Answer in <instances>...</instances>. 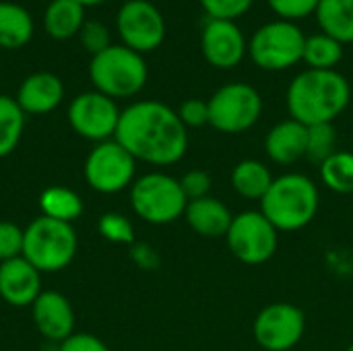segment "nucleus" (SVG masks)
Wrapping results in <instances>:
<instances>
[{
	"label": "nucleus",
	"instance_id": "obj_1",
	"mask_svg": "<svg viewBox=\"0 0 353 351\" xmlns=\"http://www.w3.org/2000/svg\"><path fill=\"white\" fill-rule=\"evenodd\" d=\"M137 161L165 168L188 151V128L176 110L157 99L134 101L122 110L114 137Z\"/></svg>",
	"mask_w": 353,
	"mask_h": 351
},
{
	"label": "nucleus",
	"instance_id": "obj_2",
	"mask_svg": "<svg viewBox=\"0 0 353 351\" xmlns=\"http://www.w3.org/2000/svg\"><path fill=\"white\" fill-rule=\"evenodd\" d=\"M352 99L350 81L337 70L308 68L296 74L288 87L285 101L290 118L304 126L333 124Z\"/></svg>",
	"mask_w": 353,
	"mask_h": 351
},
{
	"label": "nucleus",
	"instance_id": "obj_3",
	"mask_svg": "<svg viewBox=\"0 0 353 351\" xmlns=\"http://www.w3.org/2000/svg\"><path fill=\"white\" fill-rule=\"evenodd\" d=\"M321 209L319 184L300 172H288L273 180L261 201V213L277 228V232H300L308 228Z\"/></svg>",
	"mask_w": 353,
	"mask_h": 351
},
{
	"label": "nucleus",
	"instance_id": "obj_4",
	"mask_svg": "<svg viewBox=\"0 0 353 351\" xmlns=\"http://www.w3.org/2000/svg\"><path fill=\"white\" fill-rule=\"evenodd\" d=\"M89 79L95 91L112 99H128L143 91L149 79V68L143 54L124 43H112L103 52L91 56Z\"/></svg>",
	"mask_w": 353,
	"mask_h": 351
},
{
	"label": "nucleus",
	"instance_id": "obj_5",
	"mask_svg": "<svg viewBox=\"0 0 353 351\" xmlns=\"http://www.w3.org/2000/svg\"><path fill=\"white\" fill-rule=\"evenodd\" d=\"M79 248V238L72 223L35 217L23 230V259L39 273H58L66 269Z\"/></svg>",
	"mask_w": 353,
	"mask_h": 351
},
{
	"label": "nucleus",
	"instance_id": "obj_6",
	"mask_svg": "<svg viewBox=\"0 0 353 351\" xmlns=\"http://www.w3.org/2000/svg\"><path fill=\"white\" fill-rule=\"evenodd\" d=\"M188 199L180 180L165 172L139 176L130 186V207L134 215L151 225H168L184 217Z\"/></svg>",
	"mask_w": 353,
	"mask_h": 351
},
{
	"label": "nucleus",
	"instance_id": "obj_7",
	"mask_svg": "<svg viewBox=\"0 0 353 351\" xmlns=\"http://www.w3.org/2000/svg\"><path fill=\"white\" fill-rule=\"evenodd\" d=\"M306 37L292 21H271L261 25L248 41L252 62L269 72H279L304 60Z\"/></svg>",
	"mask_w": 353,
	"mask_h": 351
},
{
	"label": "nucleus",
	"instance_id": "obj_8",
	"mask_svg": "<svg viewBox=\"0 0 353 351\" xmlns=\"http://www.w3.org/2000/svg\"><path fill=\"white\" fill-rule=\"evenodd\" d=\"M209 126L223 134H242L263 116V97L248 83H228L209 99Z\"/></svg>",
	"mask_w": 353,
	"mask_h": 351
},
{
	"label": "nucleus",
	"instance_id": "obj_9",
	"mask_svg": "<svg viewBox=\"0 0 353 351\" xmlns=\"http://www.w3.org/2000/svg\"><path fill=\"white\" fill-rule=\"evenodd\" d=\"M225 244L236 261L256 267L275 257L279 232L261 211L248 209L234 215V221L225 234Z\"/></svg>",
	"mask_w": 353,
	"mask_h": 351
},
{
	"label": "nucleus",
	"instance_id": "obj_10",
	"mask_svg": "<svg viewBox=\"0 0 353 351\" xmlns=\"http://www.w3.org/2000/svg\"><path fill=\"white\" fill-rule=\"evenodd\" d=\"M85 180L101 194H118L137 180V159L116 141L95 143L85 159Z\"/></svg>",
	"mask_w": 353,
	"mask_h": 351
},
{
	"label": "nucleus",
	"instance_id": "obj_11",
	"mask_svg": "<svg viewBox=\"0 0 353 351\" xmlns=\"http://www.w3.org/2000/svg\"><path fill=\"white\" fill-rule=\"evenodd\" d=\"M306 333L304 310L290 302L265 306L252 323V337L263 351H292Z\"/></svg>",
	"mask_w": 353,
	"mask_h": 351
},
{
	"label": "nucleus",
	"instance_id": "obj_12",
	"mask_svg": "<svg viewBox=\"0 0 353 351\" xmlns=\"http://www.w3.org/2000/svg\"><path fill=\"white\" fill-rule=\"evenodd\" d=\"M122 43L139 54L157 50L165 39V19L149 0H126L116 14Z\"/></svg>",
	"mask_w": 353,
	"mask_h": 351
},
{
	"label": "nucleus",
	"instance_id": "obj_13",
	"mask_svg": "<svg viewBox=\"0 0 353 351\" xmlns=\"http://www.w3.org/2000/svg\"><path fill=\"white\" fill-rule=\"evenodd\" d=\"M120 114L122 110L116 99L99 91H85L70 101L68 124L79 137L93 143H103L116 137Z\"/></svg>",
	"mask_w": 353,
	"mask_h": 351
},
{
	"label": "nucleus",
	"instance_id": "obj_14",
	"mask_svg": "<svg viewBox=\"0 0 353 351\" xmlns=\"http://www.w3.org/2000/svg\"><path fill=\"white\" fill-rule=\"evenodd\" d=\"M201 50L211 66L230 70L244 60L248 52V41L242 29L236 25V21L209 19L207 25L203 27Z\"/></svg>",
	"mask_w": 353,
	"mask_h": 351
},
{
	"label": "nucleus",
	"instance_id": "obj_15",
	"mask_svg": "<svg viewBox=\"0 0 353 351\" xmlns=\"http://www.w3.org/2000/svg\"><path fill=\"white\" fill-rule=\"evenodd\" d=\"M31 319L35 329L48 341L62 343L74 333V310L68 298L60 292H41L31 304Z\"/></svg>",
	"mask_w": 353,
	"mask_h": 351
},
{
	"label": "nucleus",
	"instance_id": "obj_16",
	"mask_svg": "<svg viewBox=\"0 0 353 351\" xmlns=\"http://www.w3.org/2000/svg\"><path fill=\"white\" fill-rule=\"evenodd\" d=\"M41 294V273L23 257L0 263V298L14 308L31 306Z\"/></svg>",
	"mask_w": 353,
	"mask_h": 351
},
{
	"label": "nucleus",
	"instance_id": "obj_17",
	"mask_svg": "<svg viewBox=\"0 0 353 351\" xmlns=\"http://www.w3.org/2000/svg\"><path fill=\"white\" fill-rule=\"evenodd\" d=\"M19 108L31 116H43L54 112L64 99V85L58 74L39 70L23 79L17 91Z\"/></svg>",
	"mask_w": 353,
	"mask_h": 351
},
{
	"label": "nucleus",
	"instance_id": "obj_18",
	"mask_svg": "<svg viewBox=\"0 0 353 351\" xmlns=\"http://www.w3.org/2000/svg\"><path fill=\"white\" fill-rule=\"evenodd\" d=\"M308 126L288 118L277 122L265 137V155L275 166H294L306 157Z\"/></svg>",
	"mask_w": 353,
	"mask_h": 351
},
{
	"label": "nucleus",
	"instance_id": "obj_19",
	"mask_svg": "<svg viewBox=\"0 0 353 351\" xmlns=\"http://www.w3.org/2000/svg\"><path fill=\"white\" fill-rule=\"evenodd\" d=\"M184 219L196 236L217 240V238H225L234 221V213L223 201L209 194L196 201H188Z\"/></svg>",
	"mask_w": 353,
	"mask_h": 351
},
{
	"label": "nucleus",
	"instance_id": "obj_20",
	"mask_svg": "<svg viewBox=\"0 0 353 351\" xmlns=\"http://www.w3.org/2000/svg\"><path fill=\"white\" fill-rule=\"evenodd\" d=\"M275 176L271 168L261 159H242L234 166L230 174L232 190L246 201H263L267 190L271 188Z\"/></svg>",
	"mask_w": 353,
	"mask_h": 351
},
{
	"label": "nucleus",
	"instance_id": "obj_21",
	"mask_svg": "<svg viewBox=\"0 0 353 351\" xmlns=\"http://www.w3.org/2000/svg\"><path fill=\"white\" fill-rule=\"evenodd\" d=\"M85 25V6L77 0H52L43 12V29L54 39H70Z\"/></svg>",
	"mask_w": 353,
	"mask_h": 351
},
{
	"label": "nucleus",
	"instance_id": "obj_22",
	"mask_svg": "<svg viewBox=\"0 0 353 351\" xmlns=\"http://www.w3.org/2000/svg\"><path fill=\"white\" fill-rule=\"evenodd\" d=\"M33 31V19L25 6L0 0V48L19 50L31 41Z\"/></svg>",
	"mask_w": 353,
	"mask_h": 351
},
{
	"label": "nucleus",
	"instance_id": "obj_23",
	"mask_svg": "<svg viewBox=\"0 0 353 351\" xmlns=\"http://www.w3.org/2000/svg\"><path fill=\"white\" fill-rule=\"evenodd\" d=\"M314 14L323 33L341 43L353 41V0H321Z\"/></svg>",
	"mask_w": 353,
	"mask_h": 351
},
{
	"label": "nucleus",
	"instance_id": "obj_24",
	"mask_svg": "<svg viewBox=\"0 0 353 351\" xmlns=\"http://www.w3.org/2000/svg\"><path fill=\"white\" fill-rule=\"evenodd\" d=\"M39 209L41 215L50 219L72 223L83 213V201L74 190L66 186H50L39 194Z\"/></svg>",
	"mask_w": 353,
	"mask_h": 351
},
{
	"label": "nucleus",
	"instance_id": "obj_25",
	"mask_svg": "<svg viewBox=\"0 0 353 351\" xmlns=\"http://www.w3.org/2000/svg\"><path fill=\"white\" fill-rule=\"evenodd\" d=\"M321 182L335 194H353V153L337 149L327 157L321 168Z\"/></svg>",
	"mask_w": 353,
	"mask_h": 351
},
{
	"label": "nucleus",
	"instance_id": "obj_26",
	"mask_svg": "<svg viewBox=\"0 0 353 351\" xmlns=\"http://www.w3.org/2000/svg\"><path fill=\"white\" fill-rule=\"evenodd\" d=\"M25 130V112L14 97L0 95V159L8 157L21 143Z\"/></svg>",
	"mask_w": 353,
	"mask_h": 351
},
{
	"label": "nucleus",
	"instance_id": "obj_27",
	"mask_svg": "<svg viewBox=\"0 0 353 351\" xmlns=\"http://www.w3.org/2000/svg\"><path fill=\"white\" fill-rule=\"evenodd\" d=\"M343 58V43L327 33H314L306 37L304 43V62L308 68L316 70H335Z\"/></svg>",
	"mask_w": 353,
	"mask_h": 351
},
{
	"label": "nucleus",
	"instance_id": "obj_28",
	"mask_svg": "<svg viewBox=\"0 0 353 351\" xmlns=\"http://www.w3.org/2000/svg\"><path fill=\"white\" fill-rule=\"evenodd\" d=\"M337 151V130L333 124H314L308 126V151L306 157L319 166Z\"/></svg>",
	"mask_w": 353,
	"mask_h": 351
},
{
	"label": "nucleus",
	"instance_id": "obj_29",
	"mask_svg": "<svg viewBox=\"0 0 353 351\" xmlns=\"http://www.w3.org/2000/svg\"><path fill=\"white\" fill-rule=\"evenodd\" d=\"M97 232L101 238L114 244H134V225L132 221L116 211L103 213L97 221Z\"/></svg>",
	"mask_w": 353,
	"mask_h": 351
},
{
	"label": "nucleus",
	"instance_id": "obj_30",
	"mask_svg": "<svg viewBox=\"0 0 353 351\" xmlns=\"http://www.w3.org/2000/svg\"><path fill=\"white\" fill-rule=\"evenodd\" d=\"M209 19H225L236 21L238 17L246 14L254 0H199Z\"/></svg>",
	"mask_w": 353,
	"mask_h": 351
},
{
	"label": "nucleus",
	"instance_id": "obj_31",
	"mask_svg": "<svg viewBox=\"0 0 353 351\" xmlns=\"http://www.w3.org/2000/svg\"><path fill=\"white\" fill-rule=\"evenodd\" d=\"M81 43L87 52H91V56L103 52L105 48L112 46V35H110V29L105 27V23L101 21H85L81 33Z\"/></svg>",
	"mask_w": 353,
	"mask_h": 351
},
{
	"label": "nucleus",
	"instance_id": "obj_32",
	"mask_svg": "<svg viewBox=\"0 0 353 351\" xmlns=\"http://www.w3.org/2000/svg\"><path fill=\"white\" fill-rule=\"evenodd\" d=\"M23 257V230L12 221H0V263Z\"/></svg>",
	"mask_w": 353,
	"mask_h": 351
},
{
	"label": "nucleus",
	"instance_id": "obj_33",
	"mask_svg": "<svg viewBox=\"0 0 353 351\" xmlns=\"http://www.w3.org/2000/svg\"><path fill=\"white\" fill-rule=\"evenodd\" d=\"M275 14L283 21H298L316 12L321 0H267Z\"/></svg>",
	"mask_w": 353,
	"mask_h": 351
},
{
	"label": "nucleus",
	"instance_id": "obj_34",
	"mask_svg": "<svg viewBox=\"0 0 353 351\" xmlns=\"http://www.w3.org/2000/svg\"><path fill=\"white\" fill-rule=\"evenodd\" d=\"M176 112L186 128H201L209 124V103L205 99H199V97L186 99Z\"/></svg>",
	"mask_w": 353,
	"mask_h": 351
},
{
	"label": "nucleus",
	"instance_id": "obj_35",
	"mask_svg": "<svg viewBox=\"0 0 353 351\" xmlns=\"http://www.w3.org/2000/svg\"><path fill=\"white\" fill-rule=\"evenodd\" d=\"M180 186H182L188 201H196V199H203V197L211 194L213 182H211V176L205 170H190L180 178Z\"/></svg>",
	"mask_w": 353,
	"mask_h": 351
},
{
	"label": "nucleus",
	"instance_id": "obj_36",
	"mask_svg": "<svg viewBox=\"0 0 353 351\" xmlns=\"http://www.w3.org/2000/svg\"><path fill=\"white\" fill-rule=\"evenodd\" d=\"M58 351H110V348L91 333H72L68 339L58 343Z\"/></svg>",
	"mask_w": 353,
	"mask_h": 351
},
{
	"label": "nucleus",
	"instance_id": "obj_37",
	"mask_svg": "<svg viewBox=\"0 0 353 351\" xmlns=\"http://www.w3.org/2000/svg\"><path fill=\"white\" fill-rule=\"evenodd\" d=\"M130 257L141 269H157L159 265V257L149 244H132Z\"/></svg>",
	"mask_w": 353,
	"mask_h": 351
},
{
	"label": "nucleus",
	"instance_id": "obj_38",
	"mask_svg": "<svg viewBox=\"0 0 353 351\" xmlns=\"http://www.w3.org/2000/svg\"><path fill=\"white\" fill-rule=\"evenodd\" d=\"M77 2H81L83 6H97V4H103L108 0H77Z\"/></svg>",
	"mask_w": 353,
	"mask_h": 351
},
{
	"label": "nucleus",
	"instance_id": "obj_39",
	"mask_svg": "<svg viewBox=\"0 0 353 351\" xmlns=\"http://www.w3.org/2000/svg\"><path fill=\"white\" fill-rule=\"evenodd\" d=\"M345 351H353V343L352 345H347V348H345Z\"/></svg>",
	"mask_w": 353,
	"mask_h": 351
}]
</instances>
